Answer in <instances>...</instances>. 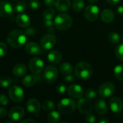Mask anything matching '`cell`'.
<instances>
[{
	"label": "cell",
	"mask_w": 123,
	"mask_h": 123,
	"mask_svg": "<svg viewBox=\"0 0 123 123\" xmlns=\"http://www.w3.org/2000/svg\"><path fill=\"white\" fill-rule=\"evenodd\" d=\"M26 40V34L19 30H14L11 31L7 36V42L9 45L14 48H21L25 45Z\"/></svg>",
	"instance_id": "1"
},
{
	"label": "cell",
	"mask_w": 123,
	"mask_h": 123,
	"mask_svg": "<svg viewBox=\"0 0 123 123\" xmlns=\"http://www.w3.org/2000/svg\"><path fill=\"white\" fill-rule=\"evenodd\" d=\"M74 73L77 78L82 80H87L92 76L93 68L89 63L81 61L76 65Z\"/></svg>",
	"instance_id": "2"
},
{
	"label": "cell",
	"mask_w": 123,
	"mask_h": 123,
	"mask_svg": "<svg viewBox=\"0 0 123 123\" xmlns=\"http://www.w3.org/2000/svg\"><path fill=\"white\" fill-rule=\"evenodd\" d=\"M72 19L70 15L66 13L58 14L54 19L55 27L62 31L68 30L72 25Z\"/></svg>",
	"instance_id": "3"
},
{
	"label": "cell",
	"mask_w": 123,
	"mask_h": 123,
	"mask_svg": "<svg viewBox=\"0 0 123 123\" xmlns=\"http://www.w3.org/2000/svg\"><path fill=\"white\" fill-rule=\"evenodd\" d=\"M76 108V102L69 98H64L61 99L58 104V111L65 115H69L75 111Z\"/></svg>",
	"instance_id": "4"
},
{
	"label": "cell",
	"mask_w": 123,
	"mask_h": 123,
	"mask_svg": "<svg viewBox=\"0 0 123 123\" xmlns=\"http://www.w3.org/2000/svg\"><path fill=\"white\" fill-rule=\"evenodd\" d=\"M58 76V72L54 66H48L43 71V77L45 82L48 84H52L56 81Z\"/></svg>",
	"instance_id": "5"
},
{
	"label": "cell",
	"mask_w": 123,
	"mask_h": 123,
	"mask_svg": "<svg viewBox=\"0 0 123 123\" xmlns=\"http://www.w3.org/2000/svg\"><path fill=\"white\" fill-rule=\"evenodd\" d=\"M28 66L30 71L32 74L35 75H38L43 70L44 62L40 58H32L30 60Z\"/></svg>",
	"instance_id": "6"
},
{
	"label": "cell",
	"mask_w": 123,
	"mask_h": 123,
	"mask_svg": "<svg viewBox=\"0 0 123 123\" xmlns=\"http://www.w3.org/2000/svg\"><path fill=\"white\" fill-rule=\"evenodd\" d=\"M9 97L14 102H20L24 99V91L19 86H12L9 89Z\"/></svg>",
	"instance_id": "7"
},
{
	"label": "cell",
	"mask_w": 123,
	"mask_h": 123,
	"mask_svg": "<svg viewBox=\"0 0 123 123\" xmlns=\"http://www.w3.org/2000/svg\"><path fill=\"white\" fill-rule=\"evenodd\" d=\"M99 15V9L97 6L91 4L86 6L84 11V17L89 22H94Z\"/></svg>",
	"instance_id": "8"
},
{
	"label": "cell",
	"mask_w": 123,
	"mask_h": 123,
	"mask_svg": "<svg viewBox=\"0 0 123 123\" xmlns=\"http://www.w3.org/2000/svg\"><path fill=\"white\" fill-rule=\"evenodd\" d=\"M77 107L81 113L87 115L92 112L93 110V105L89 99L81 97L79 99V100H78Z\"/></svg>",
	"instance_id": "9"
},
{
	"label": "cell",
	"mask_w": 123,
	"mask_h": 123,
	"mask_svg": "<svg viewBox=\"0 0 123 123\" xmlns=\"http://www.w3.org/2000/svg\"><path fill=\"white\" fill-rule=\"evenodd\" d=\"M115 91V85L110 82L103 83L99 88V94L102 98H107L112 96Z\"/></svg>",
	"instance_id": "10"
},
{
	"label": "cell",
	"mask_w": 123,
	"mask_h": 123,
	"mask_svg": "<svg viewBox=\"0 0 123 123\" xmlns=\"http://www.w3.org/2000/svg\"><path fill=\"white\" fill-rule=\"evenodd\" d=\"M56 43V37L53 34L45 35L40 40V46L44 50H50Z\"/></svg>",
	"instance_id": "11"
},
{
	"label": "cell",
	"mask_w": 123,
	"mask_h": 123,
	"mask_svg": "<svg viewBox=\"0 0 123 123\" xmlns=\"http://www.w3.org/2000/svg\"><path fill=\"white\" fill-rule=\"evenodd\" d=\"M40 107V103L37 99H30L27 102V110L30 114L38 115Z\"/></svg>",
	"instance_id": "12"
},
{
	"label": "cell",
	"mask_w": 123,
	"mask_h": 123,
	"mask_svg": "<svg viewBox=\"0 0 123 123\" xmlns=\"http://www.w3.org/2000/svg\"><path fill=\"white\" fill-rule=\"evenodd\" d=\"M14 7L7 1H0V17H8L13 13Z\"/></svg>",
	"instance_id": "13"
},
{
	"label": "cell",
	"mask_w": 123,
	"mask_h": 123,
	"mask_svg": "<svg viewBox=\"0 0 123 123\" xmlns=\"http://www.w3.org/2000/svg\"><path fill=\"white\" fill-rule=\"evenodd\" d=\"M68 93L69 96L74 99H80L84 95V89L80 85L72 84L69 86Z\"/></svg>",
	"instance_id": "14"
},
{
	"label": "cell",
	"mask_w": 123,
	"mask_h": 123,
	"mask_svg": "<svg viewBox=\"0 0 123 123\" xmlns=\"http://www.w3.org/2000/svg\"><path fill=\"white\" fill-rule=\"evenodd\" d=\"M25 115V110L21 107H14L12 108L9 112V117L13 121L21 120Z\"/></svg>",
	"instance_id": "15"
},
{
	"label": "cell",
	"mask_w": 123,
	"mask_h": 123,
	"mask_svg": "<svg viewBox=\"0 0 123 123\" xmlns=\"http://www.w3.org/2000/svg\"><path fill=\"white\" fill-rule=\"evenodd\" d=\"M110 107L115 113H120L123 109V102L120 98L113 97L110 100Z\"/></svg>",
	"instance_id": "16"
},
{
	"label": "cell",
	"mask_w": 123,
	"mask_h": 123,
	"mask_svg": "<svg viewBox=\"0 0 123 123\" xmlns=\"http://www.w3.org/2000/svg\"><path fill=\"white\" fill-rule=\"evenodd\" d=\"M16 22L19 27H22V28H26L30 25L31 21H30V18L28 15H27L26 14L19 13L17 16Z\"/></svg>",
	"instance_id": "17"
},
{
	"label": "cell",
	"mask_w": 123,
	"mask_h": 123,
	"mask_svg": "<svg viewBox=\"0 0 123 123\" xmlns=\"http://www.w3.org/2000/svg\"><path fill=\"white\" fill-rule=\"evenodd\" d=\"M25 51L30 55H38L41 51V46L37 43L29 42L25 45Z\"/></svg>",
	"instance_id": "18"
},
{
	"label": "cell",
	"mask_w": 123,
	"mask_h": 123,
	"mask_svg": "<svg viewBox=\"0 0 123 123\" xmlns=\"http://www.w3.org/2000/svg\"><path fill=\"white\" fill-rule=\"evenodd\" d=\"M94 109L97 114L105 115L107 112L108 107L106 102L103 99H99L96 101L94 105Z\"/></svg>",
	"instance_id": "19"
},
{
	"label": "cell",
	"mask_w": 123,
	"mask_h": 123,
	"mask_svg": "<svg viewBox=\"0 0 123 123\" xmlns=\"http://www.w3.org/2000/svg\"><path fill=\"white\" fill-rule=\"evenodd\" d=\"M47 58H48V61L53 64H58L61 62V61L63 59L61 53L57 50H53V51L50 52L48 53Z\"/></svg>",
	"instance_id": "20"
},
{
	"label": "cell",
	"mask_w": 123,
	"mask_h": 123,
	"mask_svg": "<svg viewBox=\"0 0 123 123\" xmlns=\"http://www.w3.org/2000/svg\"><path fill=\"white\" fill-rule=\"evenodd\" d=\"M27 71V68L25 64L19 63L14 66V67L12 69V73L15 76L17 77H22L24 76Z\"/></svg>",
	"instance_id": "21"
},
{
	"label": "cell",
	"mask_w": 123,
	"mask_h": 123,
	"mask_svg": "<svg viewBox=\"0 0 123 123\" xmlns=\"http://www.w3.org/2000/svg\"><path fill=\"white\" fill-rule=\"evenodd\" d=\"M101 19L104 22L110 23L115 19V14L110 9H104L101 13Z\"/></svg>",
	"instance_id": "22"
},
{
	"label": "cell",
	"mask_w": 123,
	"mask_h": 123,
	"mask_svg": "<svg viewBox=\"0 0 123 123\" xmlns=\"http://www.w3.org/2000/svg\"><path fill=\"white\" fill-rule=\"evenodd\" d=\"M55 6L58 11L66 12L69 9L71 6L70 0H57L55 4Z\"/></svg>",
	"instance_id": "23"
},
{
	"label": "cell",
	"mask_w": 123,
	"mask_h": 123,
	"mask_svg": "<svg viewBox=\"0 0 123 123\" xmlns=\"http://www.w3.org/2000/svg\"><path fill=\"white\" fill-rule=\"evenodd\" d=\"M37 81V76L34 75H27L22 79V84L27 87H31L34 86Z\"/></svg>",
	"instance_id": "24"
},
{
	"label": "cell",
	"mask_w": 123,
	"mask_h": 123,
	"mask_svg": "<svg viewBox=\"0 0 123 123\" xmlns=\"http://www.w3.org/2000/svg\"><path fill=\"white\" fill-rule=\"evenodd\" d=\"M59 71L63 75H68L71 74L73 71V67L72 65L68 62L63 63L59 66Z\"/></svg>",
	"instance_id": "25"
},
{
	"label": "cell",
	"mask_w": 123,
	"mask_h": 123,
	"mask_svg": "<svg viewBox=\"0 0 123 123\" xmlns=\"http://www.w3.org/2000/svg\"><path fill=\"white\" fill-rule=\"evenodd\" d=\"M61 119V115L60 114L56 112V111H51L48 115V117H47V120L50 123H56L58 122H59Z\"/></svg>",
	"instance_id": "26"
},
{
	"label": "cell",
	"mask_w": 123,
	"mask_h": 123,
	"mask_svg": "<svg viewBox=\"0 0 123 123\" xmlns=\"http://www.w3.org/2000/svg\"><path fill=\"white\" fill-rule=\"evenodd\" d=\"M72 8L76 12H80L84 8V0H74L72 2Z\"/></svg>",
	"instance_id": "27"
},
{
	"label": "cell",
	"mask_w": 123,
	"mask_h": 123,
	"mask_svg": "<svg viewBox=\"0 0 123 123\" xmlns=\"http://www.w3.org/2000/svg\"><path fill=\"white\" fill-rule=\"evenodd\" d=\"M43 16L45 20H52L55 16V10L53 8L49 7L43 12Z\"/></svg>",
	"instance_id": "28"
},
{
	"label": "cell",
	"mask_w": 123,
	"mask_h": 123,
	"mask_svg": "<svg viewBox=\"0 0 123 123\" xmlns=\"http://www.w3.org/2000/svg\"><path fill=\"white\" fill-rule=\"evenodd\" d=\"M114 75L119 81H123V65H118L114 68Z\"/></svg>",
	"instance_id": "29"
},
{
	"label": "cell",
	"mask_w": 123,
	"mask_h": 123,
	"mask_svg": "<svg viewBox=\"0 0 123 123\" xmlns=\"http://www.w3.org/2000/svg\"><path fill=\"white\" fill-rule=\"evenodd\" d=\"M108 40L112 44H117L118 43H120L121 38L118 33L115 32H112L108 35Z\"/></svg>",
	"instance_id": "30"
},
{
	"label": "cell",
	"mask_w": 123,
	"mask_h": 123,
	"mask_svg": "<svg viewBox=\"0 0 123 123\" xmlns=\"http://www.w3.org/2000/svg\"><path fill=\"white\" fill-rule=\"evenodd\" d=\"M55 107V105L51 100H45L43 103V108L44 110H45L47 112L53 110Z\"/></svg>",
	"instance_id": "31"
},
{
	"label": "cell",
	"mask_w": 123,
	"mask_h": 123,
	"mask_svg": "<svg viewBox=\"0 0 123 123\" xmlns=\"http://www.w3.org/2000/svg\"><path fill=\"white\" fill-rule=\"evenodd\" d=\"M27 9V4L25 1H19L14 6V10L17 13H22Z\"/></svg>",
	"instance_id": "32"
},
{
	"label": "cell",
	"mask_w": 123,
	"mask_h": 123,
	"mask_svg": "<svg viewBox=\"0 0 123 123\" xmlns=\"http://www.w3.org/2000/svg\"><path fill=\"white\" fill-rule=\"evenodd\" d=\"M12 84V81L9 76H4L0 79V85L4 88L9 87Z\"/></svg>",
	"instance_id": "33"
},
{
	"label": "cell",
	"mask_w": 123,
	"mask_h": 123,
	"mask_svg": "<svg viewBox=\"0 0 123 123\" xmlns=\"http://www.w3.org/2000/svg\"><path fill=\"white\" fill-rule=\"evenodd\" d=\"M115 55L116 57L123 61V43L119 44L115 49Z\"/></svg>",
	"instance_id": "34"
},
{
	"label": "cell",
	"mask_w": 123,
	"mask_h": 123,
	"mask_svg": "<svg viewBox=\"0 0 123 123\" xmlns=\"http://www.w3.org/2000/svg\"><path fill=\"white\" fill-rule=\"evenodd\" d=\"M84 95H85V97H86V99L91 100V99H93L94 98L96 97V96H97V92H96L94 89L90 88V89H88L86 91Z\"/></svg>",
	"instance_id": "35"
},
{
	"label": "cell",
	"mask_w": 123,
	"mask_h": 123,
	"mask_svg": "<svg viewBox=\"0 0 123 123\" xmlns=\"http://www.w3.org/2000/svg\"><path fill=\"white\" fill-rule=\"evenodd\" d=\"M45 26L47 27V29L50 31V32H54L55 29H54V22H53V20H45L44 22Z\"/></svg>",
	"instance_id": "36"
},
{
	"label": "cell",
	"mask_w": 123,
	"mask_h": 123,
	"mask_svg": "<svg viewBox=\"0 0 123 123\" xmlns=\"http://www.w3.org/2000/svg\"><path fill=\"white\" fill-rule=\"evenodd\" d=\"M56 92L59 94H64L66 92V86L63 84H59L56 86Z\"/></svg>",
	"instance_id": "37"
},
{
	"label": "cell",
	"mask_w": 123,
	"mask_h": 123,
	"mask_svg": "<svg viewBox=\"0 0 123 123\" xmlns=\"http://www.w3.org/2000/svg\"><path fill=\"white\" fill-rule=\"evenodd\" d=\"M29 6L32 9H37L40 6V1L39 0H29L28 2Z\"/></svg>",
	"instance_id": "38"
},
{
	"label": "cell",
	"mask_w": 123,
	"mask_h": 123,
	"mask_svg": "<svg viewBox=\"0 0 123 123\" xmlns=\"http://www.w3.org/2000/svg\"><path fill=\"white\" fill-rule=\"evenodd\" d=\"M7 47L5 43L3 42H0V57H3L6 54Z\"/></svg>",
	"instance_id": "39"
},
{
	"label": "cell",
	"mask_w": 123,
	"mask_h": 123,
	"mask_svg": "<svg viewBox=\"0 0 123 123\" xmlns=\"http://www.w3.org/2000/svg\"><path fill=\"white\" fill-rule=\"evenodd\" d=\"M85 120L88 123H94L96 122V117H95V115H94L91 113H89L86 116Z\"/></svg>",
	"instance_id": "40"
},
{
	"label": "cell",
	"mask_w": 123,
	"mask_h": 123,
	"mask_svg": "<svg viewBox=\"0 0 123 123\" xmlns=\"http://www.w3.org/2000/svg\"><path fill=\"white\" fill-rule=\"evenodd\" d=\"M8 103H9V100L6 96L3 94H0V104L2 106H6L8 105Z\"/></svg>",
	"instance_id": "41"
},
{
	"label": "cell",
	"mask_w": 123,
	"mask_h": 123,
	"mask_svg": "<svg viewBox=\"0 0 123 123\" xmlns=\"http://www.w3.org/2000/svg\"><path fill=\"white\" fill-rule=\"evenodd\" d=\"M45 4L48 7H52L53 6H55V0H44Z\"/></svg>",
	"instance_id": "42"
},
{
	"label": "cell",
	"mask_w": 123,
	"mask_h": 123,
	"mask_svg": "<svg viewBox=\"0 0 123 123\" xmlns=\"http://www.w3.org/2000/svg\"><path fill=\"white\" fill-rule=\"evenodd\" d=\"M65 81L68 83H71L74 81V76L73 75L71 74H68V75H66V77H65Z\"/></svg>",
	"instance_id": "43"
},
{
	"label": "cell",
	"mask_w": 123,
	"mask_h": 123,
	"mask_svg": "<svg viewBox=\"0 0 123 123\" xmlns=\"http://www.w3.org/2000/svg\"><path fill=\"white\" fill-rule=\"evenodd\" d=\"M7 115V112L6 109L3 107H0V118H4Z\"/></svg>",
	"instance_id": "44"
},
{
	"label": "cell",
	"mask_w": 123,
	"mask_h": 123,
	"mask_svg": "<svg viewBox=\"0 0 123 123\" xmlns=\"http://www.w3.org/2000/svg\"><path fill=\"white\" fill-rule=\"evenodd\" d=\"M25 33L27 34V35H31L35 34V30H34L33 28H28V29H27V30H25Z\"/></svg>",
	"instance_id": "45"
},
{
	"label": "cell",
	"mask_w": 123,
	"mask_h": 123,
	"mask_svg": "<svg viewBox=\"0 0 123 123\" xmlns=\"http://www.w3.org/2000/svg\"><path fill=\"white\" fill-rule=\"evenodd\" d=\"M109 120L105 117H102L98 120V123H109Z\"/></svg>",
	"instance_id": "46"
},
{
	"label": "cell",
	"mask_w": 123,
	"mask_h": 123,
	"mask_svg": "<svg viewBox=\"0 0 123 123\" xmlns=\"http://www.w3.org/2000/svg\"><path fill=\"white\" fill-rule=\"evenodd\" d=\"M106 1L108 4H110L111 5H116L120 2V0H106Z\"/></svg>",
	"instance_id": "47"
},
{
	"label": "cell",
	"mask_w": 123,
	"mask_h": 123,
	"mask_svg": "<svg viewBox=\"0 0 123 123\" xmlns=\"http://www.w3.org/2000/svg\"><path fill=\"white\" fill-rule=\"evenodd\" d=\"M117 12L120 15L123 16V6H119L117 9Z\"/></svg>",
	"instance_id": "48"
},
{
	"label": "cell",
	"mask_w": 123,
	"mask_h": 123,
	"mask_svg": "<svg viewBox=\"0 0 123 123\" xmlns=\"http://www.w3.org/2000/svg\"><path fill=\"white\" fill-rule=\"evenodd\" d=\"M22 123H37V121H36V120H32V119H26V120H22Z\"/></svg>",
	"instance_id": "49"
},
{
	"label": "cell",
	"mask_w": 123,
	"mask_h": 123,
	"mask_svg": "<svg viewBox=\"0 0 123 123\" xmlns=\"http://www.w3.org/2000/svg\"><path fill=\"white\" fill-rule=\"evenodd\" d=\"M88 1L91 4H95V3H97L98 1V0H88Z\"/></svg>",
	"instance_id": "50"
},
{
	"label": "cell",
	"mask_w": 123,
	"mask_h": 123,
	"mask_svg": "<svg viewBox=\"0 0 123 123\" xmlns=\"http://www.w3.org/2000/svg\"><path fill=\"white\" fill-rule=\"evenodd\" d=\"M121 40H122V41H123V36L122 37V39H121Z\"/></svg>",
	"instance_id": "51"
},
{
	"label": "cell",
	"mask_w": 123,
	"mask_h": 123,
	"mask_svg": "<svg viewBox=\"0 0 123 123\" xmlns=\"http://www.w3.org/2000/svg\"><path fill=\"white\" fill-rule=\"evenodd\" d=\"M14 1H16V0H14Z\"/></svg>",
	"instance_id": "52"
}]
</instances>
